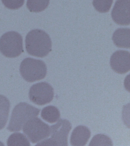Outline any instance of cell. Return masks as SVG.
<instances>
[{
	"label": "cell",
	"mask_w": 130,
	"mask_h": 146,
	"mask_svg": "<svg viewBox=\"0 0 130 146\" xmlns=\"http://www.w3.org/2000/svg\"><path fill=\"white\" fill-rule=\"evenodd\" d=\"M25 45L29 54L39 58L46 56L52 50L49 35L41 29L33 30L28 33L26 37Z\"/></svg>",
	"instance_id": "1"
},
{
	"label": "cell",
	"mask_w": 130,
	"mask_h": 146,
	"mask_svg": "<svg viewBox=\"0 0 130 146\" xmlns=\"http://www.w3.org/2000/svg\"><path fill=\"white\" fill-rule=\"evenodd\" d=\"M40 110L26 102L20 103L14 107L7 129L11 132L21 131L25 123L36 117Z\"/></svg>",
	"instance_id": "2"
},
{
	"label": "cell",
	"mask_w": 130,
	"mask_h": 146,
	"mask_svg": "<svg viewBox=\"0 0 130 146\" xmlns=\"http://www.w3.org/2000/svg\"><path fill=\"white\" fill-rule=\"evenodd\" d=\"M20 70L22 77L29 82L43 79L47 73V68L44 62L31 58H26L23 60Z\"/></svg>",
	"instance_id": "3"
},
{
	"label": "cell",
	"mask_w": 130,
	"mask_h": 146,
	"mask_svg": "<svg viewBox=\"0 0 130 146\" xmlns=\"http://www.w3.org/2000/svg\"><path fill=\"white\" fill-rule=\"evenodd\" d=\"M0 51L7 58L19 56L23 51L22 36L15 31L3 34L0 38Z\"/></svg>",
	"instance_id": "4"
},
{
	"label": "cell",
	"mask_w": 130,
	"mask_h": 146,
	"mask_svg": "<svg viewBox=\"0 0 130 146\" xmlns=\"http://www.w3.org/2000/svg\"><path fill=\"white\" fill-rule=\"evenodd\" d=\"M25 134L33 143H36L51 135V128L47 124L36 117L27 121L23 127Z\"/></svg>",
	"instance_id": "5"
},
{
	"label": "cell",
	"mask_w": 130,
	"mask_h": 146,
	"mask_svg": "<svg viewBox=\"0 0 130 146\" xmlns=\"http://www.w3.org/2000/svg\"><path fill=\"white\" fill-rule=\"evenodd\" d=\"M29 97L31 101L39 106L51 102L54 97L53 88L45 82L36 83L30 88Z\"/></svg>",
	"instance_id": "6"
},
{
	"label": "cell",
	"mask_w": 130,
	"mask_h": 146,
	"mask_svg": "<svg viewBox=\"0 0 130 146\" xmlns=\"http://www.w3.org/2000/svg\"><path fill=\"white\" fill-rule=\"evenodd\" d=\"M50 128V139L54 143L55 146H68V135L72 129L71 124L69 121L60 119Z\"/></svg>",
	"instance_id": "7"
},
{
	"label": "cell",
	"mask_w": 130,
	"mask_h": 146,
	"mask_svg": "<svg viewBox=\"0 0 130 146\" xmlns=\"http://www.w3.org/2000/svg\"><path fill=\"white\" fill-rule=\"evenodd\" d=\"M113 20L117 25H130V0H117L111 11Z\"/></svg>",
	"instance_id": "8"
},
{
	"label": "cell",
	"mask_w": 130,
	"mask_h": 146,
	"mask_svg": "<svg viewBox=\"0 0 130 146\" xmlns=\"http://www.w3.org/2000/svg\"><path fill=\"white\" fill-rule=\"evenodd\" d=\"M130 52L125 50H118L114 52L110 60L112 69L119 74L128 72L130 70Z\"/></svg>",
	"instance_id": "9"
},
{
	"label": "cell",
	"mask_w": 130,
	"mask_h": 146,
	"mask_svg": "<svg viewBox=\"0 0 130 146\" xmlns=\"http://www.w3.org/2000/svg\"><path fill=\"white\" fill-rule=\"evenodd\" d=\"M91 136V131L88 128L84 125H79L74 129L72 132L71 145L73 146H85Z\"/></svg>",
	"instance_id": "10"
},
{
	"label": "cell",
	"mask_w": 130,
	"mask_h": 146,
	"mask_svg": "<svg viewBox=\"0 0 130 146\" xmlns=\"http://www.w3.org/2000/svg\"><path fill=\"white\" fill-rule=\"evenodd\" d=\"M129 28H119L114 32L112 40L117 47L129 48L130 46Z\"/></svg>",
	"instance_id": "11"
},
{
	"label": "cell",
	"mask_w": 130,
	"mask_h": 146,
	"mask_svg": "<svg viewBox=\"0 0 130 146\" xmlns=\"http://www.w3.org/2000/svg\"><path fill=\"white\" fill-rule=\"evenodd\" d=\"M10 103L6 97L0 95V130L4 128L7 121Z\"/></svg>",
	"instance_id": "12"
},
{
	"label": "cell",
	"mask_w": 130,
	"mask_h": 146,
	"mask_svg": "<svg viewBox=\"0 0 130 146\" xmlns=\"http://www.w3.org/2000/svg\"><path fill=\"white\" fill-rule=\"evenodd\" d=\"M41 116L44 120L49 123H53L59 120L60 113L59 110L55 106H49L42 110Z\"/></svg>",
	"instance_id": "13"
},
{
	"label": "cell",
	"mask_w": 130,
	"mask_h": 146,
	"mask_svg": "<svg viewBox=\"0 0 130 146\" xmlns=\"http://www.w3.org/2000/svg\"><path fill=\"white\" fill-rule=\"evenodd\" d=\"M50 0H27V5L28 10L33 12H40L48 6Z\"/></svg>",
	"instance_id": "14"
},
{
	"label": "cell",
	"mask_w": 130,
	"mask_h": 146,
	"mask_svg": "<svg viewBox=\"0 0 130 146\" xmlns=\"http://www.w3.org/2000/svg\"><path fill=\"white\" fill-rule=\"evenodd\" d=\"M8 146H30V143L26 136L23 133H15L9 137L7 141Z\"/></svg>",
	"instance_id": "15"
},
{
	"label": "cell",
	"mask_w": 130,
	"mask_h": 146,
	"mask_svg": "<svg viewBox=\"0 0 130 146\" xmlns=\"http://www.w3.org/2000/svg\"><path fill=\"white\" fill-rule=\"evenodd\" d=\"M89 146H113L111 139L104 134H98L92 138Z\"/></svg>",
	"instance_id": "16"
},
{
	"label": "cell",
	"mask_w": 130,
	"mask_h": 146,
	"mask_svg": "<svg viewBox=\"0 0 130 146\" xmlns=\"http://www.w3.org/2000/svg\"><path fill=\"white\" fill-rule=\"evenodd\" d=\"M113 2V0H93L92 3L97 11L107 13L110 10Z\"/></svg>",
	"instance_id": "17"
},
{
	"label": "cell",
	"mask_w": 130,
	"mask_h": 146,
	"mask_svg": "<svg viewBox=\"0 0 130 146\" xmlns=\"http://www.w3.org/2000/svg\"><path fill=\"white\" fill-rule=\"evenodd\" d=\"M2 2L8 9L17 10L23 5L25 0H2Z\"/></svg>",
	"instance_id": "18"
},
{
	"label": "cell",
	"mask_w": 130,
	"mask_h": 146,
	"mask_svg": "<svg viewBox=\"0 0 130 146\" xmlns=\"http://www.w3.org/2000/svg\"><path fill=\"white\" fill-rule=\"evenodd\" d=\"M0 145H4L3 144V143L1 142V141H0Z\"/></svg>",
	"instance_id": "19"
}]
</instances>
